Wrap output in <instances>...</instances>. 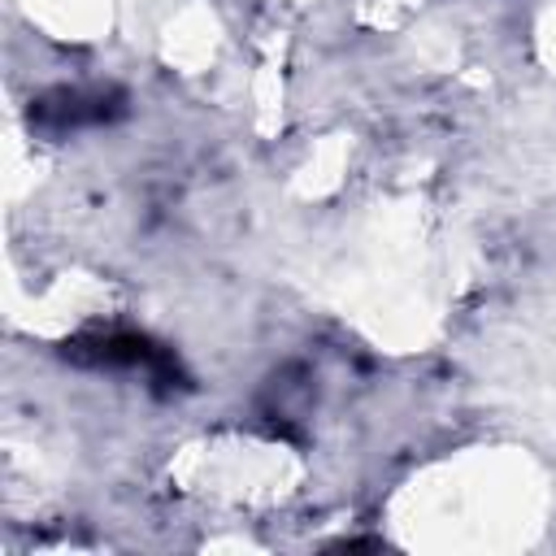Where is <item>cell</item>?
<instances>
[{
    "label": "cell",
    "instance_id": "obj_1",
    "mask_svg": "<svg viewBox=\"0 0 556 556\" xmlns=\"http://www.w3.org/2000/svg\"><path fill=\"white\" fill-rule=\"evenodd\" d=\"M74 356H87L96 365H122V369H139L152 382H174L178 365L169 361V352H161L156 343H148L143 334H104L96 343H78Z\"/></svg>",
    "mask_w": 556,
    "mask_h": 556
}]
</instances>
